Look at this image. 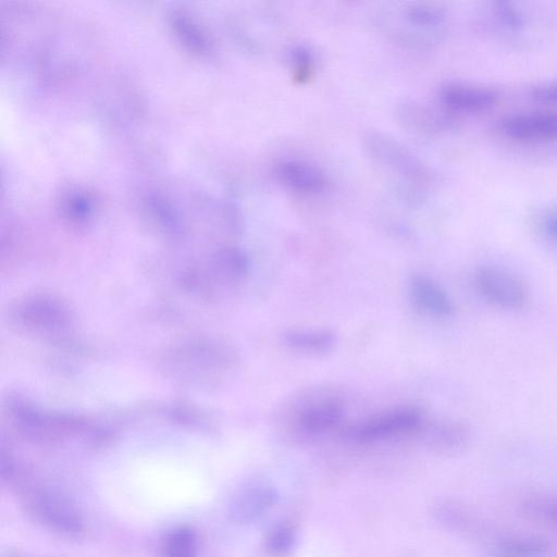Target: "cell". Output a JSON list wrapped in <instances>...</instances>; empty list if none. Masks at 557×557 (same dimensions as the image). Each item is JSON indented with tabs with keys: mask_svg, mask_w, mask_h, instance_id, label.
Instances as JSON below:
<instances>
[{
	"mask_svg": "<svg viewBox=\"0 0 557 557\" xmlns=\"http://www.w3.org/2000/svg\"><path fill=\"white\" fill-rule=\"evenodd\" d=\"M281 339L289 349L310 355L329 352L335 345V336L327 330H288Z\"/></svg>",
	"mask_w": 557,
	"mask_h": 557,
	"instance_id": "9",
	"label": "cell"
},
{
	"mask_svg": "<svg viewBox=\"0 0 557 557\" xmlns=\"http://www.w3.org/2000/svg\"><path fill=\"white\" fill-rule=\"evenodd\" d=\"M440 97L454 110L482 112L497 102L498 95L492 88L454 83L445 85L440 91Z\"/></svg>",
	"mask_w": 557,
	"mask_h": 557,
	"instance_id": "6",
	"label": "cell"
},
{
	"mask_svg": "<svg viewBox=\"0 0 557 557\" xmlns=\"http://www.w3.org/2000/svg\"><path fill=\"white\" fill-rule=\"evenodd\" d=\"M276 175L288 187L302 193H317L324 187L323 174L313 165L301 161H283L276 166Z\"/></svg>",
	"mask_w": 557,
	"mask_h": 557,
	"instance_id": "8",
	"label": "cell"
},
{
	"mask_svg": "<svg viewBox=\"0 0 557 557\" xmlns=\"http://www.w3.org/2000/svg\"><path fill=\"white\" fill-rule=\"evenodd\" d=\"M344 407L337 398L318 397L300 405L293 414L296 426L304 433L317 434L334 428L343 418Z\"/></svg>",
	"mask_w": 557,
	"mask_h": 557,
	"instance_id": "5",
	"label": "cell"
},
{
	"mask_svg": "<svg viewBox=\"0 0 557 557\" xmlns=\"http://www.w3.org/2000/svg\"><path fill=\"white\" fill-rule=\"evenodd\" d=\"M197 534L187 525L176 527L171 530L162 545L163 557H196Z\"/></svg>",
	"mask_w": 557,
	"mask_h": 557,
	"instance_id": "11",
	"label": "cell"
},
{
	"mask_svg": "<svg viewBox=\"0 0 557 557\" xmlns=\"http://www.w3.org/2000/svg\"><path fill=\"white\" fill-rule=\"evenodd\" d=\"M503 133L517 141H548L557 139V113L548 111L521 112L507 116L500 124Z\"/></svg>",
	"mask_w": 557,
	"mask_h": 557,
	"instance_id": "4",
	"label": "cell"
},
{
	"mask_svg": "<svg viewBox=\"0 0 557 557\" xmlns=\"http://www.w3.org/2000/svg\"><path fill=\"white\" fill-rule=\"evenodd\" d=\"M27 511L51 531L77 536L84 531V520L77 507L60 492L50 487L30 488L25 496Z\"/></svg>",
	"mask_w": 557,
	"mask_h": 557,
	"instance_id": "1",
	"label": "cell"
},
{
	"mask_svg": "<svg viewBox=\"0 0 557 557\" xmlns=\"http://www.w3.org/2000/svg\"><path fill=\"white\" fill-rule=\"evenodd\" d=\"M271 497L270 492L263 487L248 488L239 493L232 503V516L238 521L251 520L264 510Z\"/></svg>",
	"mask_w": 557,
	"mask_h": 557,
	"instance_id": "10",
	"label": "cell"
},
{
	"mask_svg": "<svg viewBox=\"0 0 557 557\" xmlns=\"http://www.w3.org/2000/svg\"><path fill=\"white\" fill-rule=\"evenodd\" d=\"M414 304L423 311L436 317H449L454 306L446 293L431 278L416 274L409 283Z\"/></svg>",
	"mask_w": 557,
	"mask_h": 557,
	"instance_id": "7",
	"label": "cell"
},
{
	"mask_svg": "<svg viewBox=\"0 0 557 557\" xmlns=\"http://www.w3.org/2000/svg\"><path fill=\"white\" fill-rule=\"evenodd\" d=\"M479 293L490 302L506 309H520L529 299L520 278L497 267L480 268L474 275Z\"/></svg>",
	"mask_w": 557,
	"mask_h": 557,
	"instance_id": "3",
	"label": "cell"
},
{
	"mask_svg": "<svg viewBox=\"0 0 557 557\" xmlns=\"http://www.w3.org/2000/svg\"><path fill=\"white\" fill-rule=\"evenodd\" d=\"M492 15L502 29L512 33L521 29L525 24L523 11L512 2H495L492 8Z\"/></svg>",
	"mask_w": 557,
	"mask_h": 557,
	"instance_id": "13",
	"label": "cell"
},
{
	"mask_svg": "<svg viewBox=\"0 0 557 557\" xmlns=\"http://www.w3.org/2000/svg\"><path fill=\"white\" fill-rule=\"evenodd\" d=\"M536 227L543 240L557 251V206L541 212Z\"/></svg>",
	"mask_w": 557,
	"mask_h": 557,
	"instance_id": "14",
	"label": "cell"
},
{
	"mask_svg": "<svg viewBox=\"0 0 557 557\" xmlns=\"http://www.w3.org/2000/svg\"><path fill=\"white\" fill-rule=\"evenodd\" d=\"M468 436V428L459 421H438L431 429V438L441 448L459 447L467 441Z\"/></svg>",
	"mask_w": 557,
	"mask_h": 557,
	"instance_id": "12",
	"label": "cell"
},
{
	"mask_svg": "<svg viewBox=\"0 0 557 557\" xmlns=\"http://www.w3.org/2000/svg\"><path fill=\"white\" fill-rule=\"evenodd\" d=\"M531 94L539 101L557 103V81L540 84L532 88Z\"/></svg>",
	"mask_w": 557,
	"mask_h": 557,
	"instance_id": "16",
	"label": "cell"
},
{
	"mask_svg": "<svg viewBox=\"0 0 557 557\" xmlns=\"http://www.w3.org/2000/svg\"><path fill=\"white\" fill-rule=\"evenodd\" d=\"M423 428L422 413L411 407H401L373 416L348 431L356 441L371 442L414 433Z\"/></svg>",
	"mask_w": 557,
	"mask_h": 557,
	"instance_id": "2",
	"label": "cell"
},
{
	"mask_svg": "<svg viewBox=\"0 0 557 557\" xmlns=\"http://www.w3.org/2000/svg\"><path fill=\"white\" fill-rule=\"evenodd\" d=\"M293 531L286 527H282L269 539L268 548L273 555H284L293 545Z\"/></svg>",
	"mask_w": 557,
	"mask_h": 557,
	"instance_id": "15",
	"label": "cell"
}]
</instances>
